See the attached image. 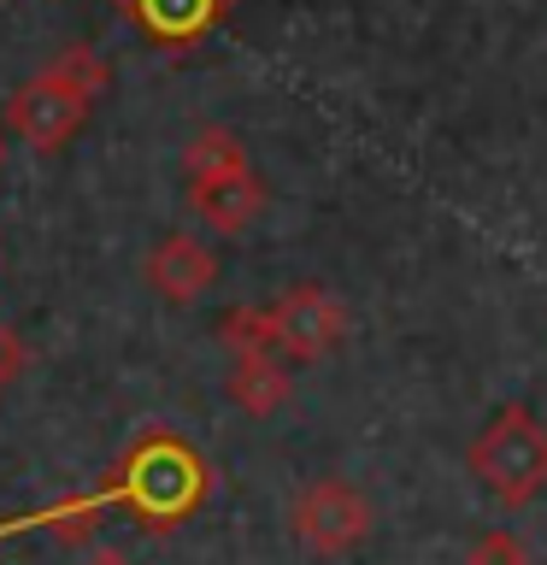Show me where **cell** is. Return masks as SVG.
I'll use <instances>...</instances> for the list:
<instances>
[{
    "instance_id": "14",
    "label": "cell",
    "mask_w": 547,
    "mask_h": 565,
    "mask_svg": "<svg viewBox=\"0 0 547 565\" xmlns=\"http://www.w3.org/2000/svg\"><path fill=\"white\" fill-rule=\"evenodd\" d=\"M77 565H136V559H124L118 547H95V554H88V559H77Z\"/></svg>"
},
{
    "instance_id": "1",
    "label": "cell",
    "mask_w": 547,
    "mask_h": 565,
    "mask_svg": "<svg viewBox=\"0 0 547 565\" xmlns=\"http://www.w3.org/2000/svg\"><path fill=\"white\" fill-rule=\"evenodd\" d=\"M206 489H212L206 459L194 454L183 436L148 430V436H136L130 448H124V459L112 466L106 501L124 507L130 519H141L148 530H171V524H183L189 512H201Z\"/></svg>"
},
{
    "instance_id": "8",
    "label": "cell",
    "mask_w": 547,
    "mask_h": 565,
    "mask_svg": "<svg viewBox=\"0 0 547 565\" xmlns=\"http://www.w3.org/2000/svg\"><path fill=\"white\" fill-rule=\"evenodd\" d=\"M124 12L153 35L159 47H189L224 18V0H124Z\"/></svg>"
},
{
    "instance_id": "7",
    "label": "cell",
    "mask_w": 547,
    "mask_h": 565,
    "mask_svg": "<svg viewBox=\"0 0 547 565\" xmlns=\"http://www.w3.org/2000/svg\"><path fill=\"white\" fill-rule=\"evenodd\" d=\"M189 212L206 230H218V236H242L265 212V183L254 177V166L224 171V177H201V183H189Z\"/></svg>"
},
{
    "instance_id": "11",
    "label": "cell",
    "mask_w": 547,
    "mask_h": 565,
    "mask_svg": "<svg viewBox=\"0 0 547 565\" xmlns=\"http://www.w3.org/2000/svg\"><path fill=\"white\" fill-rule=\"evenodd\" d=\"M218 342L236 353H277V318L271 307H229L224 324H218Z\"/></svg>"
},
{
    "instance_id": "6",
    "label": "cell",
    "mask_w": 547,
    "mask_h": 565,
    "mask_svg": "<svg viewBox=\"0 0 547 565\" xmlns=\"http://www.w3.org/2000/svg\"><path fill=\"white\" fill-rule=\"evenodd\" d=\"M148 282H153V295L165 300V307H194V300L218 282V259H212L206 242L171 230V236H159L153 254H148Z\"/></svg>"
},
{
    "instance_id": "5",
    "label": "cell",
    "mask_w": 547,
    "mask_h": 565,
    "mask_svg": "<svg viewBox=\"0 0 547 565\" xmlns=\"http://www.w3.org/2000/svg\"><path fill=\"white\" fill-rule=\"evenodd\" d=\"M277 318V353L289 360H324V353L347 335V312L324 282H294L271 300Z\"/></svg>"
},
{
    "instance_id": "2",
    "label": "cell",
    "mask_w": 547,
    "mask_h": 565,
    "mask_svg": "<svg viewBox=\"0 0 547 565\" xmlns=\"http://www.w3.org/2000/svg\"><path fill=\"white\" fill-rule=\"evenodd\" d=\"M465 466L501 507H529L536 494H547V424L524 401L501 406L476 430Z\"/></svg>"
},
{
    "instance_id": "10",
    "label": "cell",
    "mask_w": 547,
    "mask_h": 565,
    "mask_svg": "<svg viewBox=\"0 0 547 565\" xmlns=\"http://www.w3.org/2000/svg\"><path fill=\"white\" fill-rule=\"evenodd\" d=\"M247 166V148L236 130H201L183 148V177L201 183V177H224V171H242Z\"/></svg>"
},
{
    "instance_id": "13",
    "label": "cell",
    "mask_w": 547,
    "mask_h": 565,
    "mask_svg": "<svg viewBox=\"0 0 547 565\" xmlns=\"http://www.w3.org/2000/svg\"><path fill=\"white\" fill-rule=\"evenodd\" d=\"M24 365H30V353H24V342H18V335L0 324V395H7V388L24 377Z\"/></svg>"
},
{
    "instance_id": "4",
    "label": "cell",
    "mask_w": 547,
    "mask_h": 565,
    "mask_svg": "<svg viewBox=\"0 0 547 565\" xmlns=\"http://www.w3.org/2000/svg\"><path fill=\"white\" fill-rule=\"evenodd\" d=\"M289 530H294V542L307 547V554L342 559L371 536V501L347 483V477H318V483H307L294 494Z\"/></svg>"
},
{
    "instance_id": "15",
    "label": "cell",
    "mask_w": 547,
    "mask_h": 565,
    "mask_svg": "<svg viewBox=\"0 0 547 565\" xmlns=\"http://www.w3.org/2000/svg\"><path fill=\"white\" fill-rule=\"evenodd\" d=\"M7 153H12V148H7V124H0V171H7Z\"/></svg>"
},
{
    "instance_id": "12",
    "label": "cell",
    "mask_w": 547,
    "mask_h": 565,
    "mask_svg": "<svg viewBox=\"0 0 547 565\" xmlns=\"http://www.w3.org/2000/svg\"><path fill=\"white\" fill-rule=\"evenodd\" d=\"M465 565H536V559H529V542L518 536V530L494 524L465 547Z\"/></svg>"
},
{
    "instance_id": "3",
    "label": "cell",
    "mask_w": 547,
    "mask_h": 565,
    "mask_svg": "<svg viewBox=\"0 0 547 565\" xmlns=\"http://www.w3.org/2000/svg\"><path fill=\"white\" fill-rule=\"evenodd\" d=\"M95 100L100 95L88 83H77L60 65H47L42 77H30V83L12 88V100H7V136H18L35 153H53V148H65V141L88 124Z\"/></svg>"
},
{
    "instance_id": "9",
    "label": "cell",
    "mask_w": 547,
    "mask_h": 565,
    "mask_svg": "<svg viewBox=\"0 0 547 565\" xmlns=\"http://www.w3.org/2000/svg\"><path fill=\"white\" fill-rule=\"evenodd\" d=\"M224 395L236 401L247 418H271L277 406L294 395V377H289V365H282L277 353H242V360L229 365V377H224Z\"/></svg>"
}]
</instances>
